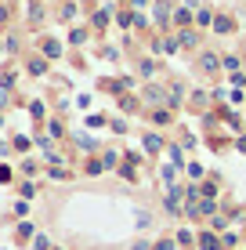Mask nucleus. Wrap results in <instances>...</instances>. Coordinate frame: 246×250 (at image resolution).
Here are the masks:
<instances>
[{
  "label": "nucleus",
  "instance_id": "1",
  "mask_svg": "<svg viewBox=\"0 0 246 250\" xmlns=\"http://www.w3.org/2000/svg\"><path fill=\"white\" fill-rule=\"evenodd\" d=\"M196 247H199V250H225V239L217 236V232H199V236H196Z\"/></svg>",
  "mask_w": 246,
  "mask_h": 250
},
{
  "label": "nucleus",
  "instance_id": "2",
  "mask_svg": "<svg viewBox=\"0 0 246 250\" xmlns=\"http://www.w3.org/2000/svg\"><path fill=\"white\" fill-rule=\"evenodd\" d=\"M145 102H152V105H170V91H163V87H156V83H149L145 91Z\"/></svg>",
  "mask_w": 246,
  "mask_h": 250
},
{
  "label": "nucleus",
  "instance_id": "3",
  "mask_svg": "<svg viewBox=\"0 0 246 250\" xmlns=\"http://www.w3.org/2000/svg\"><path fill=\"white\" fill-rule=\"evenodd\" d=\"M221 65H225V62H221L217 55H210V51H203V55H199V69H203L207 76H214V73H217Z\"/></svg>",
  "mask_w": 246,
  "mask_h": 250
},
{
  "label": "nucleus",
  "instance_id": "4",
  "mask_svg": "<svg viewBox=\"0 0 246 250\" xmlns=\"http://www.w3.org/2000/svg\"><path fill=\"white\" fill-rule=\"evenodd\" d=\"M207 105H210L207 91H192V94H189V109H192V113H203Z\"/></svg>",
  "mask_w": 246,
  "mask_h": 250
},
{
  "label": "nucleus",
  "instance_id": "5",
  "mask_svg": "<svg viewBox=\"0 0 246 250\" xmlns=\"http://www.w3.org/2000/svg\"><path fill=\"white\" fill-rule=\"evenodd\" d=\"M214 29H217V33H232V29H235V19H228V15H217V19H214Z\"/></svg>",
  "mask_w": 246,
  "mask_h": 250
},
{
  "label": "nucleus",
  "instance_id": "6",
  "mask_svg": "<svg viewBox=\"0 0 246 250\" xmlns=\"http://www.w3.org/2000/svg\"><path fill=\"white\" fill-rule=\"evenodd\" d=\"M170 109H156V113H152V124H156V127H167V124H170Z\"/></svg>",
  "mask_w": 246,
  "mask_h": 250
},
{
  "label": "nucleus",
  "instance_id": "7",
  "mask_svg": "<svg viewBox=\"0 0 246 250\" xmlns=\"http://www.w3.org/2000/svg\"><path fill=\"white\" fill-rule=\"evenodd\" d=\"M177 44H185V47H196L199 44V37L192 29H181V37H177Z\"/></svg>",
  "mask_w": 246,
  "mask_h": 250
},
{
  "label": "nucleus",
  "instance_id": "8",
  "mask_svg": "<svg viewBox=\"0 0 246 250\" xmlns=\"http://www.w3.org/2000/svg\"><path fill=\"white\" fill-rule=\"evenodd\" d=\"M44 55L47 58H58V55H62V44H58V40H44Z\"/></svg>",
  "mask_w": 246,
  "mask_h": 250
},
{
  "label": "nucleus",
  "instance_id": "9",
  "mask_svg": "<svg viewBox=\"0 0 246 250\" xmlns=\"http://www.w3.org/2000/svg\"><path fill=\"white\" fill-rule=\"evenodd\" d=\"M29 73L44 76V73H47V62H44V58H33V62H29Z\"/></svg>",
  "mask_w": 246,
  "mask_h": 250
},
{
  "label": "nucleus",
  "instance_id": "10",
  "mask_svg": "<svg viewBox=\"0 0 246 250\" xmlns=\"http://www.w3.org/2000/svg\"><path fill=\"white\" fill-rule=\"evenodd\" d=\"M145 149L149 152H159V149H163V142H159L156 134H145Z\"/></svg>",
  "mask_w": 246,
  "mask_h": 250
},
{
  "label": "nucleus",
  "instance_id": "11",
  "mask_svg": "<svg viewBox=\"0 0 246 250\" xmlns=\"http://www.w3.org/2000/svg\"><path fill=\"white\" fill-rule=\"evenodd\" d=\"M174 239H177V247H192V243H196V239H192V232H185V229H181V232H177V236H174Z\"/></svg>",
  "mask_w": 246,
  "mask_h": 250
},
{
  "label": "nucleus",
  "instance_id": "12",
  "mask_svg": "<svg viewBox=\"0 0 246 250\" xmlns=\"http://www.w3.org/2000/svg\"><path fill=\"white\" fill-rule=\"evenodd\" d=\"M196 207H199V214H214V210H217V203H214V200H199Z\"/></svg>",
  "mask_w": 246,
  "mask_h": 250
},
{
  "label": "nucleus",
  "instance_id": "13",
  "mask_svg": "<svg viewBox=\"0 0 246 250\" xmlns=\"http://www.w3.org/2000/svg\"><path fill=\"white\" fill-rule=\"evenodd\" d=\"M174 22H177V25H189V22H192V11H189V7H185V11H177Z\"/></svg>",
  "mask_w": 246,
  "mask_h": 250
},
{
  "label": "nucleus",
  "instance_id": "14",
  "mask_svg": "<svg viewBox=\"0 0 246 250\" xmlns=\"http://www.w3.org/2000/svg\"><path fill=\"white\" fill-rule=\"evenodd\" d=\"M156 22H159V25H167V4H163V0L156 4Z\"/></svg>",
  "mask_w": 246,
  "mask_h": 250
},
{
  "label": "nucleus",
  "instance_id": "15",
  "mask_svg": "<svg viewBox=\"0 0 246 250\" xmlns=\"http://www.w3.org/2000/svg\"><path fill=\"white\" fill-rule=\"evenodd\" d=\"M196 22H199V25H210V22H214V15H210V11H207V7H199V15H196Z\"/></svg>",
  "mask_w": 246,
  "mask_h": 250
},
{
  "label": "nucleus",
  "instance_id": "16",
  "mask_svg": "<svg viewBox=\"0 0 246 250\" xmlns=\"http://www.w3.org/2000/svg\"><path fill=\"white\" fill-rule=\"evenodd\" d=\"M221 239H225V250H228V247H235V243H239V236H235V232H225V236H221Z\"/></svg>",
  "mask_w": 246,
  "mask_h": 250
},
{
  "label": "nucleus",
  "instance_id": "17",
  "mask_svg": "<svg viewBox=\"0 0 246 250\" xmlns=\"http://www.w3.org/2000/svg\"><path fill=\"white\" fill-rule=\"evenodd\" d=\"M189 174L192 178H203V163H189Z\"/></svg>",
  "mask_w": 246,
  "mask_h": 250
},
{
  "label": "nucleus",
  "instance_id": "18",
  "mask_svg": "<svg viewBox=\"0 0 246 250\" xmlns=\"http://www.w3.org/2000/svg\"><path fill=\"white\" fill-rule=\"evenodd\" d=\"M225 225H228L225 218H214V221H210V229H214V232H225Z\"/></svg>",
  "mask_w": 246,
  "mask_h": 250
},
{
  "label": "nucleus",
  "instance_id": "19",
  "mask_svg": "<svg viewBox=\"0 0 246 250\" xmlns=\"http://www.w3.org/2000/svg\"><path fill=\"white\" fill-rule=\"evenodd\" d=\"M19 236H22V239H29V236H33V225H29V221H25V225H19Z\"/></svg>",
  "mask_w": 246,
  "mask_h": 250
},
{
  "label": "nucleus",
  "instance_id": "20",
  "mask_svg": "<svg viewBox=\"0 0 246 250\" xmlns=\"http://www.w3.org/2000/svg\"><path fill=\"white\" fill-rule=\"evenodd\" d=\"M0 182H11V170L7 167H0Z\"/></svg>",
  "mask_w": 246,
  "mask_h": 250
},
{
  "label": "nucleus",
  "instance_id": "21",
  "mask_svg": "<svg viewBox=\"0 0 246 250\" xmlns=\"http://www.w3.org/2000/svg\"><path fill=\"white\" fill-rule=\"evenodd\" d=\"M235 145H239V152H246V138H239V142H235Z\"/></svg>",
  "mask_w": 246,
  "mask_h": 250
},
{
  "label": "nucleus",
  "instance_id": "22",
  "mask_svg": "<svg viewBox=\"0 0 246 250\" xmlns=\"http://www.w3.org/2000/svg\"><path fill=\"white\" fill-rule=\"evenodd\" d=\"M0 22H7V7H0Z\"/></svg>",
  "mask_w": 246,
  "mask_h": 250
}]
</instances>
